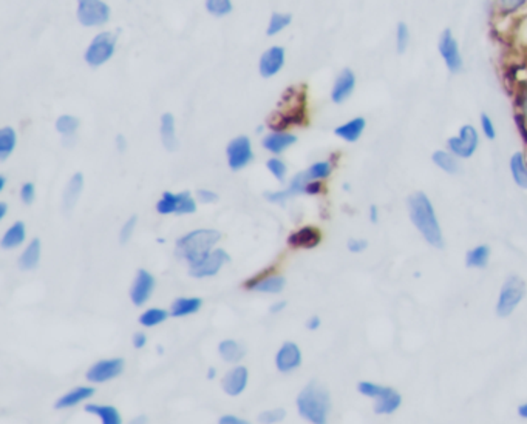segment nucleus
Masks as SVG:
<instances>
[{
    "label": "nucleus",
    "mask_w": 527,
    "mask_h": 424,
    "mask_svg": "<svg viewBox=\"0 0 527 424\" xmlns=\"http://www.w3.org/2000/svg\"><path fill=\"white\" fill-rule=\"evenodd\" d=\"M147 423H148V420H147L146 415H138V417L131 418L127 424H147Z\"/></svg>",
    "instance_id": "57"
},
{
    "label": "nucleus",
    "mask_w": 527,
    "mask_h": 424,
    "mask_svg": "<svg viewBox=\"0 0 527 424\" xmlns=\"http://www.w3.org/2000/svg\"><path fill=\"white\" fill-rule=\"evenodd\" d=\"M197 198L201 204H214V202L218 201V194L215 191L201 189L197 191Z\"/></svg>",
    "instance_id": "49"
},
{
    "label": "nucleus",
    "mask_w": 527,
    "mask_h": 424,
    "mask_svg": "<svg viewBox=\"0 0 527 424\" xmlns=\"http://www.w3.org/2000/svg\"><path fill=\"white\" fill-rule=\"evenodd\" d=\"M6 211H8V206L5 204V202H0V219H4L6 216Z\"/></svg>",
    "instance_id": "61"
},
{
    "label": "nucleus",
    "mask_w": 527,
    "mask_h": 424,
    "mask_svg": "<svg viewBox=\"0 0 527 424\" xmlns=\"http://www.w3.org/2000/svg\"><path fill=\"white\" fill-rule=\"evenodd\" d=\"M370 219H371L373 224H376L377 219H379V211H377V207L376 206H371L370 207Z\"/></svg>",
    "instance_id": "59"
},
{
    "label": "nucleus",
    "mask_w": 527,
    "mask_h": 424,
    "mask_svg": "<svg viewBox=\"0 0 527 424\" xmlns=\"http://www.w3.org/2000/svg\"><path fill=\"white\" fill-rule=\"evenodd\" d=\"M85 412L98 417L101 420V424H122L121 412L110 404H98V403H90L85 406Z\"/></svg>",
    "instance_id": "27"
},
{
    "label": "nucleus",
    "mask_w": 527,
    "mask_h": 424,
    "mask_svg": "<svg viewBox=\"0 0 527 424\" xmlns=\"http://www.w3.org/2000/svg\"><path fill=\"white\" fill-rule=\"evenodd\" d=\"M302 349L293 341H285L276 353V367L280 374H291L302 366Z\"/></svg>",
    "instance_id": "17"
},
{
    "label": "nucleus",
    "mask_w": 527,
    "mask_h": 424,
    "mask_svg": "<svg viewBox=\"0 0 527 424\" xmlns=\"http://www.w3.org/2000/svg\"><path fill=\"white\" fill-rule=\"evenodd\" d=\"M155 286L156 281L152 273L146 269H139L130 287V301L136 307L144 306L152 298Z\"/></svg>",
    "instance_id": "16"
},
{
    "label": "nucleus",
    "mask_w": 527,
    "mask_h": 424,
    "mask_svg": "<svg viewBox=\"0 0 527 424\" xmlns=\"http://www.w3.org/2000/svg\"><path fill=\"white\" fill-rule=\"evenodd\" d=\"M357 391L364 396H368V398L379 400L374 406V412L377 415L394 413L402 404L401 394L398 391H394L393 387L381 386L371 381H360L357 384Z\"/></svg>",
    "instance_id": "5"
},
{
    "label": "nucleus",
    "mask_w": 527,
    "mask_h": 424,
    "mask_svg": "<svg viewBox=\"0 0 527 424\" xmlns=\"http://www.w3.org/2000/svg\"><path fill=\"white\" fill-rule=\"evenodd\" d=\"M82 189H84V176L82 173H75L72 176V179L68 181L65 191H64V196H63V207H64L65 213H70V211L76 207L79 196H81V193H82Z\"/></svg>",
    "instance_id": "24"
},
{
    "label": "nucleus",
    "mask_w": 527,
    "mask_h": 424,
    "mask_svg": "<svg viewBox=\"0 0 527 424\" xmlns=\"http://www.w3.org/2000/svg\"><path fill=\"white\" fill-rule=\"evenodd\" d=\"M136 224H138L136 216H130L126 221L124 225H122V228H121V232H119V242L121 244H127L131 240V236H134V233H135Z\"/></svg>",
    "instance_id": "44"
},
{
    "label": "nucleus",
    "mask_w": 527,
    "mask_h": 424,
    "mask_svg": "<svg viewBox=\"0 0 527 424\" xmlns=\"http://www.w3.org/2000/svg\"><path fill=\"white\" fill-rule=\"evenodd\" d=\"M131 344H134L135 349H144L147 346V335L144 332H136L131 337Z\"/></svg>",
    "instance_id": "53"
},
{
    "label": "nucleus",
    "mask_w": 527,
    "mask_h": 424,
    "mask_svg": "<svg viewBox=\"0 0 527 424\" xmlns=\"http://www.w3.org/2000/svg\"><path fill=\"white\" fill-rule=\"evenodd\" d=\"M36 198V189L33 182H25L21 189V199L25 206H31Z\"/></svg>",
    "instance_id": "47"
},
{
    "label": "nucleus",
    "mask_w": 527,
    "mask_h": 424,
    "mask_svg": "<svg viewBox=\"0 0 527 424\" xmlns=\"http://www.w3.org/2000/svg\"><path fill=\"white\" fill-rule=\"evenodd\" d=\"M509 167H511V173L515 184L520 189L527 190V162L524 155L521 152L514 153L511 161H509Z\"/></svg>",
    "instance_id": "32"
},
{
    "label": "nucleus",
    "mask_w": 527,
    "mask_h": 424,
    "mask_svg": "<svg viewBox=\"0 0 527 424\" xmlns=\"http://www.w3.org/2000/svg\"><path fill=\"white\" fill-rule=\"evenodd\" d=\"M433 164L445 172L447 174H456L460 172V161L453 153L445 152V150H438L432 156Z\"/></svg>",
    "instance_id": "33"
},
{
    "label": "nucleus",
    "mask_w": 527,
    "mask_h": 424,
    "mask_svg": "<svg viewBox=\"0 0 527 424\" xmlns=\"http://www.w3.org/2000/svg\"><path fill=\"white\" fill-rule=\"evenodd\" d=\"M320 325H322V321H320V318L317 315L311 316L310 320L306 321V329H308V330H317Z\"/></svg>",
    "instance_id": "54"
},
{
    "label": "nucleus",
    "mask_w": 527,
    "mask_h": 424,
    "mask_svg": "<svg viewBox=\"0 0 527 424\" xmlns=\"http://www.w3.org/2000/svg\"><path fill=\"white\" fill-rule=\"evenodd\" d=\"M479 123H481L482 135H484L489 140H494L496 138V130H495L494 122H491V118L489 116V114L482 113L481 114V119H479Z\"/></svg>",
    "instance_id": "45"
},
{
    "label": "nucleus",
    "mask_w": 527,
    "mask_h": 424,
    "mask_svg": "<svg viewBox=\"0 0 527 424\" xmlns=\"http://www.w3.org/2000/svg\"><path fill=\"white\" fill-rule=\"evenodd\" d=\"M126 363L122 358H107V359H99L90 366L87 370L85 378L87 381L92 384H104L109 383L112 379H116L124 372Z\"/></svg>",
    "instance_id": "12"
},
{
    "label": "nucleus",
    "mask_w": 527,
    "mask_h": 424,
    "mask_svg": "<svg viewBox=\"0 0 527 424\" xmlns=\"http://www.w3.org/2000/svg\"><path fill=\"white\" fill-rule=\"evenodd\" d=\"M94 392H96L94 387H92V386L73 387L72 391H68L65 395H63L60 398H58V401L55 403V408L58 411L72 409V408H75V406H79L81 403L89 401L90 398H93Z\"/></svg>",
    "instance_id": "22"
},
{
    "label": "nucleus",
    "mask_w": 527,
    "mask_h": 424,
    "mask_svg": "<svg viewBox=\"0 0 527 424\" xmlns=\"http://www.w3.org/2000/svg\"><path fill=\"white\" fill-rule=\"evenodd\" d=\"M300 417L311 424H327L331 411V396L328 389L319 381H310L295 398Z\"/></svg>",
    "instance_id": "2"
},
{
    "label": "nucleus",
    "mask_w": 527,
    "mask_h": 424,
    "mask_svg": "<svg viewBox=\"0 0 527 424\" xmlns=\"http://www.w3.org/2000/svg\"><path fill=\"white\" fill-rule=\"evenodd\" d=\"M5 184H6V178L5 176H0V191H4Z\"/></svg>",
    "instance_id": "63"
},
{
    "label": "nucleus",
    "mask_w": 527,
    "mask_h": 424,
    "mask_svg": "<svg viewBox=\"0 0 527 424\" xmlns=\"http://www.w3.org/2000/svg\"><path fill=\"white\" fill-rule=\"evenodd\" d=\"M110 19V8L102 0H77V21L84 26H101Z\"/></svg>",
    "instance_id": "11"
},
{
    "label": "nucleus",
    "mask_w": 527,
    "mask_h": 424,
    "mask_svg": "<svg viewBox=\"0 0 527 424\" xmlns=\"http://www.w3.org/2000/svg\"><path fill=\"white\" fill-rule=\"evenodd\" d=\"M249 383V370L244 366H234L224 374L222 379L223 392L229 396L241 395Z\"/></svg>",
    "instance_id": "19"
},
{
    "label": "nucleus",
    "mask_w": 527,
    "mask_h": 424,
    "mask_svg": "<svg viewBox=\"0 0 527 424\" xmlns=\"http://www.w3.org/2000/svg\"><path fill=\"white\" fill-rule=\"evenodd\" d=\"M206 10L217 17H223L232 11V2L231 0H206Z\"/></svg>",
    "instance_id": "40"
},
{
    "label": "nucleus",
    "mask_w": 527,
    "mask_h": 424,
    "mask_svg": "<svg viewBox=\"0 0 527 424\" xmlns=\"http://www.w3.org/2000/svg\"><path fill=\"white\" fill-rule=\"evenodd\" d=\"M25 240H26V227L22 221H17V223H14L4 233L0 244H2L5 250H13V249H17V247L23 245Z\"/></svg>",
    "instance_id": "30"
},
{
    "label": "nucleus",
    "mask_w": 527,
    "mask_h": 424,
    "mask_svg": "<svg viewBox=\"0 0 527 424\" xmlns=\"http://www.w3.org/2000/svg\"><path fill=\"white\" fill-rule=\"evenodd\" d=\"M526 295V284L521 278L509 277L501 287L496 303L498 316L506 318L515 312Z\"/></svg>",
    "instance_id": "6"
},
{
    "label": "nucleus",
    "mask_w": 527,
    "mask_h": 424,
    "mask_svg": "<svg viewBox=\"0 0 527 424\" xmlns=\"http://www.w3.org/2000/svg\"><path fill=\"white\" fill-rule=\"evenodd\" d=\"M408 213L413 225L418 228L424 240L436 249H442L444 236L441 225H439L432 201L425 193L416 191L411 194L408 198Z\"/></svg>",
    "instance_id": "1"
},
{
    "label": "nucleus",
    "mask_w": 527,
    "mask_h": 424,
    "mask_svg": "<svg viewBox=\"0 0 527 424\" xmlns=\"http://www.w3.org/2000/svg\"><path fill=\"white\" fill-rule=\"evenodd\" d=\"M286 241L294 250H313L322 242V233L317 227L305 225L294 230Z\"/></svg>",
    "instance_id": "18"
},
{
    "label": "nucleus",
    "mask_w": 527,
    "mask_h": 424,
    "mask_svg": "<svg viewBox=\"0 0 527 424\" xmlns=\"http://www.w3.org/2000/svg\"><path fill=\"white\" fill-rule=\"evenodd\" d=\"M523 118L527 122V85L524 87V91H523Z\"/></svg>",
    "instance_id": "58"
},
{
    "label": "nucleus",
    "mask_w": 527,
    "mask_h": 424,
    "mask_svg": "<svg viewBox=\"0 0 527 424\" xmlns=\"http://www.w3.org/2000/svg\"><path fill=\"white\" fill-rule=\"evenodd\" d=\"M16 143V131L11 127H4L0 130V159L2 161H6L8 156L14 152Z\"/></svg>",
    "instance_id": "36"
},
{
    "label": "nucleus",
    "mask_w": 527,
    "mask_h": 424,
    "mask_svg": "<svg viewBox=\"0 0 527 424\" xmlns=\"http://www.w3.org/2000/svg\"><path fill=\"white\" fill-rule=\"evenodd\" d=\"M293 21V16L291 14H282V13H274L271 16V21H269V25H268V30H266V34L268 36H276L277 33L283 31L286 26L291 23Z\"/></svg>",
    "instance_id": "37"
},
{
    "label": "nucleus",
    "mask_w": 527,
    "mask_h": 424,
    "mask_svg": "<svg viewBox=\"0 0 527 424\" xmlns=\"http://www.w3.org/2000/svg\"><path fill=\"white\" fill-rule=\"evenodd\" d=\"M231 261V256L223 249H214L210 252L203 261H200L195 266L189 267V273L192 278L197 279H205V278H212L218 275L227 262Z\"/></svg>",
    "instance_id": "13"
},
{
    "label": "nucleus",
    "mask_w": 527,
    "mask_h": 424,
    "mask_svg": "<svg viewBox=\"0 0 527 424\" xmlns=\"http://www.w3.org/2000/svg\"><path fill=\"white\" fill-rule=\"evenodd\" d=\"M489 258H490V247L481 244V245H477L475 249L469 250L465 262H467V267L470 269H482L487 266Z\"/></svg>",
    "instance_id": "35"
},
{
    "label": "nucleus",
    "mask_w": 527,
    "mask_h": 424,
    "mask_svg": "<svg viewBox=\"0 0 527 424\" xmlns=\"http://www.w3.org/2000/svg\"><path fill=\"white\" fill-rule=\"evenodd\" d=\"M40 256H42V244H40V240H38V238H34V240L30 241L28 245L25 247V250L19 256V269L23 270V272L36 270L39 267Z\"/></svg>",
    "instance_id": "26"
},
{
    "label": "nucleus",
    "mask_w": 527,
    "mask_h": 424,
    "mask_svg": "<svg viewBox=\"0 0 527 424\" xmlns=\"http://www.w3.org/2000/svg\"><path fill=\"white\" fill-rule=\"evenodd\" d=\"M79 128V119L70 114H64V116L58 118L56 121V130L63 136H73Z\"/></svg>",
    "instance_id": "38"
},
{
    "label": "nucleus",
    "mask_w": 527,
    "mask_h": 424,
    "mask_svg": "<svg viewBox=\"0 0 527 424\" xmlns=\"http://www.w3.org/2000/svg\"><path fill=\"white\" fill-rule=\"evenodd\" d=\"M365 127L366 121L364 118H354L339 125L335 130V135L340 139L347 140V143H356V140H359L360 136H362Z\"/></svg>",
    "instance_id": "29"
},
{
    "label": "nucleus",
    "mask_w": 527,
    "mask_h": 424,
    "mask_svg": "<svg viewBox=\"0 0 527 424\" xmlns=\"http://www.w3.org/2000/svg\"><path fill=\"white\" fill-rule=\"evenodd\" d=\"M356 88V76L349 68L342 69L339 76L336 77V82L332 85L331 99L335 104H344L349 96L354 93Z\"/></svg>",
    "instance_id": "20"
},
{
    "label": "nucleus",
    "mask_w": 527,
    "mask_h": 424,
    "mask_svg": "<svg viewBox=\"0 0 527 424\" xmlns=\"http://www.w3.org/2000/svg\"><path fill=\"white\" fill-rule=\"evenodd\" d=\"M156 211L160 215H190L197 211V202L189 191H164L156 204Z\"/></svg>",
    "instance_id": "7"
},
{
    "label": "nucleus",
    "mask_w": 527,
    "mask_h": 424,
    "mask_svg": "<svg viewBox=\"0 0 527 424\" xmlns=\"http://www.w3.org/2000/svg\"><path fill=\"white\" fill-rule=\"evenodd\" d=\"M297 143V138L291 133H286V131H274V133L266 135V138L263 139V147L268 152L280 155L283 153L285 150H288L291 145Z\"/></svg>",
    "instance_id": "25"
},
{
    "label": "nucleus",
    "mask_w": 527,
    "mask_h": 424,
    "mask_svg": "<svg viewBox=\"0 0 527 424\" xmlns=\"http://www.w3.org/2000/svg\"><path fill=\"white\" fill-rule=\"evenodd\" d=\"M285 65V48L282 47H272L268 51L263 52L260 57V74L263 77L276 76L280 69Z\"/></svg>",
    "instance_id": "21"
},
{
    "label": "nucleus",
    "mask_w": 527,
    "mask_h": 424,
    "mask_svg": "<svg viewBox=\"0 0 527 424\" xmlns=\"http://www.w3.org/2000/svg\"><path fill=\"white\" fill-rule=\"evenodd\" d=\"M116 34L110 31H104L96 36L85 51V62L92 67H101L105 62H109L110 57L115 55L116 48Z\"/></svg>",
    "instance_id": "8"
},
{
    "label": "nucleus",
    "mask_w": 527,
    "mask_h": 424,
    "mask_svg": "<svg viewBox=\"0 0 527 424\" xmlns=\"http://www.w3.org/2000/svg\"><path fill=\"white\" fill-rule=\"evenodd\" d=\"M217 376V369L215 367H209L207 370V379H214Z\"/></svg>",
    "instance_id": "62"
},
{
    "label": "nucleus",
    "mask_w": 527,
    "mask_h": 424,
    "mask_svg": "<svg viewBox=\"0 0 527 424\" xmlns=\"http://www.w3.org/2000/svg\"><path fill=\"white\" fill-rule=\"evenodd\" d=\"M266 167L268 170L271 172V174L274 176V178L280 182H283L285 178H286V172H288V167L286 164L282 161V159L278 157H272L269 159V161L266 162Z\"/></svg>",
    "instance_id": "43"
},
{
    "label": "nucleus",
    "mask_w": 527,
    "mask_h": 424,
    "mask_svg": "<svg viewBox=\"0 0 527 424\" xmlns=\"http://www.w3.org/2000/svg\"><path fill=\"white\" fill-rule=\"evenodd\" d=\"M116 147H118L119 152H124L126 147H127V140H126V138L122 136V135H118L116 136Z\"/></svg>",
    "instance_id": "56"
},
{
    "label": "nucleus",
    "mask_w": 527,
    "mask_h": 424,
    "mask_svg": "<svg viewBox=\"0 0 527 424\" xmlns=\"http://www.w3.org/2000/svg\"><path fill=\"white\" fill-rule=\"evenodd\" d=\"M322 191L323 184L320 181H310L305 187V194H310V196H315V194H320Z\"/></svg>",
    "instance_id": "52"
},
{
    "label": "nucleus",
    "mask_w": 527,
    "mask_h": 424,
    "mask_svg": "<svg viewBox=\"0 0 527 424\" xmlns=\"http://www.w3.org/2000/svg\"><path fill=\"white\" fill-rule=\"evenodd\" d=\"M527 0H499V5H501V10L506 13H515L520 10L521 6L526 5Z\"/></svg>",
    "instance_id": "48"
},
{
    "label": "nucleus",
    "mask_w": 527,
    "mask_h": 424,
    "mask_svg": "<svg viewBox=\"0 0 527 424\" xmlns=\"http://www.w3.org/2000/svg\"><path fill=\"white\" fill-rule=\"evenodd\" d=\"M347 247L351 253H362L368 247V242L365 240H349Z\"/></svg>",
    "instance_id": "51"
},
{
    "label": "nucleus",
    "mask_w": 527,
    "mask_h": 424,
    "mask_svg": "<svg viewBox=\"0 0 527 424\" xmlns=\"http://www.w3.org/2000/svg\"><path fill=\"white\" fill-rule=\"evenodd\" d=\"M203 307V299L197 296H180L170 304V316L186 318L195 315Z\"/></svg>",
    "instance_id": "23"
},
{
    "label": "nucleus",
    "mask_w": 527,
    "mask_h": 424,
    "mask_svg": "<svg viewBox=\"0 0 527 424\" xmlns=\"http://www.w3.org/2000/svg\"><path fill=\"white\" fill-rule=\"evenodd\" d=\"M306 174H308V178L311 181H322V179H327L328 176L331 174L332 172V167L328 161H320V162H315L313 164L308 170H305Z\"/></svg>",
    "instance_id": "39"
},
{
    "label": "nucleus",
    "mask_w": 527,
    "mask_h": 424,
    "mask_svg": "<svg viewBox=\"0 0 527 424\" xmlns=\"http://www.w3.org/2000/svg\"><path fill=\"white\" fill-rule=\"evenodd\" d=\"M218 355L223 361H226V363L237 364L244 358L246 350L240 341L227 338L218 344Z\"/></svg>",
    "instance_id": "28"
},
{
    "label": "nucleus",
    "mask_w": 527,
    "mask_h": 424,
    "mask_svg": "<svg viewBox=\"0 0 527 424\" xmlns=\"http://www.w3.org/2000/svg\"><path fill=\"white\" fill-rule=\"evenodd\" d=\"M222 240V233L214 228H197L183 235L175 244V253L178 258L186 261L190 266H195L203 261L206 256L217 249V244Z\"/></svg>",
    "instance_id": "3"
},
{
    "label": "nucleus",
    "mask_w": 527,
    "mask_h": 424,
    "mask_svg": "<svg viewBox=\"0 0 527 424\" xmlns=\"http://www.w3.org/2000/svg\"><path fill=\"white\" fill-rule=\"evenodd\" d=\"M410 30H408V25L403 23V22H399L398 26H396V50L399 55H403V52L407 51L408 45H410Z\"/></svg>",
    "instance_id": "41"
},
{
    "label": "nucleus",
    "mask_w": 527,
    "mask_h": 424,
    "mask_svg": "<svg viewBox=\"0 0 527 424\" xmlns=\"http://www.w3.org/2000/svg\"><path fill=\"white\" fill-rule=\"evenodd\" d=\"M285 418H286V411L277 408V409L263 411L257 417V421L260 424H278V423H282Z\"/></svg>",
    "instance_id": "42"
},
{
    "label": "nucleus",
    "mask_w": 527,
    "mask_h": 424,
    "mask_svg": "<svg viewBox=\"0 0 527 424\" xmlns=\"http://www.w3.org/2000/svg\"><path fill=\"white\" fill-rule=\"evenodd\" d=\"M478 145L479 135L477 128L470 125V123H465V125L460 128L458 136L449 138V140H447V148H449V152L460 159L472 157L478 150Z\"/></svg>",
    "instance_id": "10"
},
{
    "label": "nucleus",
    "mask_w": 527,
    "mask_h": 424,
    "mask_svg": "<svg viewBox=\"0 0 527 424\" xmlns=\"http://www.w3.org/2000/svg\"><path fill=\"white\" fill-rule=\"evenodd\" d=\"M286 306H288L286 301H277V303H274V304H272V306L269 307V312H271V313H274V315H277V313H280V312H283L285 308H286Z\"/></svg>",
    "instance_id": "55"
},
{
    "label": "nucleus",
    "mask_w": 527,
    "mask_h": 424,
    "mask_svg": "<svg viewBox=\"0 0 527 424\" xmlns=\"http://www.w3.org/2000/svg\"><path fill=\"white\" fill-rule=\"evenodd\" d=\"M286 286V279L282 275L274 273V267H268L261 270L257 275L246 279L243 282V287L251 291H259V294L266 295H278L282 294Z\"/></svg>",
    "instance_id": "9"
},
{
    "label": "nucleus",
    "mask_w": 527,
    "mask_h": 424,
    "mask_svg": "<svg viewBox=\"0 0 527 424\" xmlns=\"http://www.w3.org/2000/svg\"><path fill=\"white\" fill-rule=\"evenodd\" d=\"M169 316H170V312L165 311V308L152 307V308H147V311H144L141 315H139V324L147 329L156 328V325L168 321Z\"/></svg>",
    "instance_id": "34"
},
{
    "label": "nucleus",
    "mask_w": 527,
    "mask_h": 424,
    "mask_svg": "<svg viewBox=\"0 0 527 424\" xmlns=\"http://www.w3.org/2000/svg\"><path fill=\"white\" fill-rule=\"evenodd\" d=\"M438 50H439V55H441L444 60L447 69H449V72L453 74H458L462 69L464 62H462L458 42H456V39L453 38L450 30L442 31L441 38H439Z\"/></svg>",
    "instance_id": "14"
},
{
    "label": "nucleus",
    "mask_w": 527,
    "mask_h": 424,
    "mask_svg": "<svg viewBox=\"0 0 527 424\" xmlns=\"http://www.w3.org/2000/svg\"><path fill=\"white\" fill-rule=\"evenodd\" d=\"M161 140L164 147L173 152L178 148V139H177V128H175V118L170 113L163 114L161 118Z\"/></svg>",
    "instance_id": "31"
},
{
    "label": "nucleus",
    "mask_w": 527,
    "mask_h": 424,
    "mask_svg": "<svg viewBox=\"0 0 527 424\" xmlns=\"http://www.w3.org/2000/svg\"><path fill=\"white\" fill-rule=\"evenodd\" d=\"M291 198L288 190H280V191H266L265 193V199L268 202H272V204H278V206H285V202Z\"/></svg>",
    "instance_id": "46"
},
{
    "label": "nucleus",
    "mask_w": 527,
    "mask_h": 424,
    "mask_svg": "<svg viewBox=\"0 0 527 424\" xmlns=\"http://www.w3.org/2000/svg\"><path fill=\"white\" fill-rule=\"evenodd\" d=\"M252 159V145L248 136H237L227 145V164H229L231 170L239 172L244 169L246 165L251 164Z\"/></svg>",
    "instance_id": "15"
},
{
    "label": "nucleus",
    "mask_w": 527,
    "mask_h": 424,
    "mask_svg": "<svg viewBox=\"0 0 527 424\" xmlns=\"http://www.w3.org/2000/svg\"><path fill=\"white\" fill-rule=\"evenodd\" d=\"M218 424H252L251 421L237 417V415L232 413H226L223 417L218 418Z\"/></svg>",
    "instance_id": "50"
},
{
    "label": "nucleus",
    "mask_w": 527,
    "mask_h": 424,
    "mask_svg": "<svg viewBox=\"0 0 527 424\" xmlns=\"http://www.w3.org/2000/svg\"><path fill=\"white\" fill-rule=\"evenodd\" d=\"M518 415H520L521 418H526L527 420V403L521 404L520 408H518Z\"/></svg>",
    "instance_id": "60"
},
{
    "label": "nucleus",
    "mask_w": 527,
    "mask_h": 424,
    "mask_svg": "<svg viewBox=\"0 0 527 424\" xmlns=\"http://www.w3.org/2000/svg\"><path fill=\"white\" fill-rule=\"evenodd\" d=\"M282 104L285 107L280 105L269 125L277 131H283L289 125H300L305 121V94L298 93L295 88H289L283 94Z\"/></svg>",
    "instance_id": "4"
}]
</instances>
